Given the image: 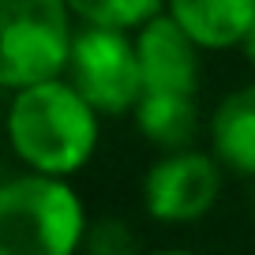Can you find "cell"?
I'll use <instances>...</instances> for the list:
<instances>
[{"mask_svg":"<svg viewBox=\"0 0 255 255\" xmlns=\"http://www.w3.org/2000/svg\"><path fill=\"white\" fill-rule=\"evenodd\" d=\"M222 195V165L214 154H161L143 176V207L161 225H188L214 210Z\"/></svg>","mask_w":255,"mask_h":255,"instance_id":"5","label":"cell"},{"mask_svg":"<svg viewBox=\"0 0 255 255\" xmlns=\"http://www.w3.org/2000/svg\"><path fill=\"white\" fill-rule=\"evenodd\" d=\"M146 255H199V252H184V248H161V252H146Z\"/></svg>","mask_w":255,"mask_h":255,"instance_id":"13","label":"cell"},{"mask_svg":"<svg viewBox=\"0 0 255 255\" xmlns=\"http://www.w3.org/2000/svg\"><path fill=\"white\" fill-rule=\"evenodd\" d=\"M68 0H0V83L15 90L60 79L75 30Z\"/></svg>","mask_w":255,"mask_h":255,"instance_id":"3","label":"cell"},{"mask_svg":"<svg viewBox=\"0 0 255 255\" xmlns=\"http://www.w3.org/2000/svg\"><path fill=\"white\" fill-rule=\"evenodd\" d=\"M68 83L79 90L83 102L98 117L135 113V105L146 94L135 38H128L124 30H102V26L75 30Z\"/></svg>","mask_w":255,"mask_h":255,"instance_id":"4","label":"cell"},{"mask_svg":"<svg viewBox=\"0 0 255 255\" xmlns=\"http://www.w3.org/2000/svg\"><path fill=\"white\" fill-rule=\"evenodd\" d=\"M210 146L222 169L255 176V83L237 87L210 117Z\"/></svg>","mask_w":255,"mask_h":255,"instance_id":"8","label":"cell"},{"mask_svg":"<svg viewBox=\"0 0 255 255\" xmlns=\"http://www.w3.org/2000/svg\"><path fill=\"white\" fill-rule=\"evenodd\" d=\"M79 255H139V240L131 233V225L120 218H98L87 225Z\"/></svg>","mask_w":255,"mask_h":255,"instance_id":"11","label":"cell"},{"mask_svg":"<svg viewBox=\"0 0 255 255\" xmlns=\"http://www.w3.org/2000/svg\"><path fill=\"white\" fill-rule=\"evenodd\" d=\"M165 0H68L72 15L83 19V26H102V30H131L146 26L161 15Z\"/></svg>","mask_w":255,"mask_h":255,"instance_id":"10","label":"cell"},{"mask_svg":"<svg viewBox=\"0 0 255 255\" xmlns=\"http://www.w3.org/2000/svg\"><path fill=\"white\" fill-rule=\"evenodd\" d=\"M135 128L150 146L161 154L195 150L199 139V105L188 94H143L135 105Z\"/></svg>","mask_w":255,"mask_h":255,"instance_id":"9","label":"cell"},{"mask_svg":"<svg viewBox=\"0 0 255 255\" xmlns=\"http://www.w3.org/2000/svg\"><path fill=\"white\" fill-rule=\"evenodd\" d=\"M8 139L26 173L72 176L98 150V113L68 79H49L11 94Z\"/></svg>","mask_w":255,"mask_h":255,"instance_id":"1","label":"cell"},{"mask_svg":"<svg viewBox=\"0 0 255 255\" xmlns=\"http://www.w3.org/2000/svg\"><path fill=\"white\" fill-rule=\"evenodd\" d=\"M87 210L60 176L19 173L0 188V255H79Z\"/></svg>","mask_w":255,"mask_h":255,"instance_id":"2","label":"cell"},{"mask_svg":"<svg viewBox=\"0 0 255 255\" xmlns=\"http://www.w3.org/2000/svg\"><path fill=\"white\" fill-rule=\"evenodd\" d=\"M240 49H244V56L252 60V68H255V23H252V30H248V38H244V45H240Z\"/></svg>","mask_w":255,"mask_h":255,"instance_id":"12","label":"cell"},{"mask_svg":"<svg viewBox=\"0 0 255 255\" xmlns=\"http://www.w3.org/2000/svg\"><path fill=\"white\" fill-rule=\"evenodd\" d=\"M165 8L195 45L214 53L244 45L255 23V0H165Z\"/></svg>","mask_w":255,"mask_h":255,"instance_id":"7","label":"cell"},{"mask_svg":"<svg viewBox=\"0 0 255 255\" xmlns=\"http://www.w3.org/2000/svg\"><path fill=\"white\" fill-rule=\"evenodd\" d=\"M146 94H188L199 90V45L176 26L173 15H158L135 34Z\"/></svg>","mask_w":255,"mask_h":255,"instance_id":"6","label":"cell"}]
</instances>
